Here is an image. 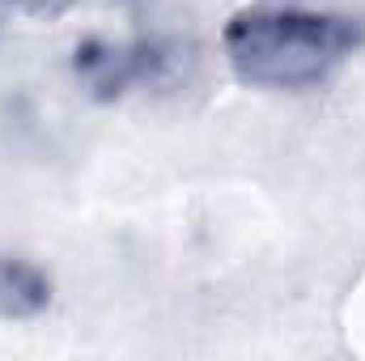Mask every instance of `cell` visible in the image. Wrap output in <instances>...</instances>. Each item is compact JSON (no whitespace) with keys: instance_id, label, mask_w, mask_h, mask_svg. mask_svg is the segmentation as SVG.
Listing matches in <instances>:
<instances>
[{"instance_id":"3957f363","label":"cell","mask_w":365,"mask_h":361,"mask_svg":"<svg viewBox=\"0 0 365 361\" xmlns=\"http://www.w3.org/2000/svg\"><path fill=\"white\" fill-rule=\"evenodd\" d=\"M51 306V280L21 255H0V319H38Z\"/></svg>"},{"instance_id":"7a4b0ae2","label":"cell","mask_w":365,"mask_h":361,"mask_svg":"<svg viewBox=\"0 0 365 361\" xmlns=\"http://www.w3.org/2000/svg\"><path fill=\"white\" fill-rule=\"evenodd\" d=\"M73 68L93 98H123L132 90H175L179 81H187L191 47L166 39H136V43L90 39L77 47Z\"/></svg>"},{"instance_id":"277c9868","label":"cell","mask_w":365,"mask_h":361,"mask_svg":"<svg viewBox=\"0 0 365 361\" xmlns=\"http://www.w3.org/2000/svg\"><path fill=\"white\" fill-rule=\"evenodd\" d=\"M0 4H17V9H21V4H26V0H0Z\"/></svg>"},{"instance_id":"6da1fadb","label":"cell","mask_w":365,"mask_h":361,"mask_svg":"<svg viewBox=\"0 0 365 361\" xmlns=\"http://www.w3.org/2000/svg\"><path fill=\"white\" fill-rule=\"evenodd\" d=\"M361 43L365 17L297 4H247L221 30L230 73L255 90H314Z\"/></svg>"}]
</instances>
